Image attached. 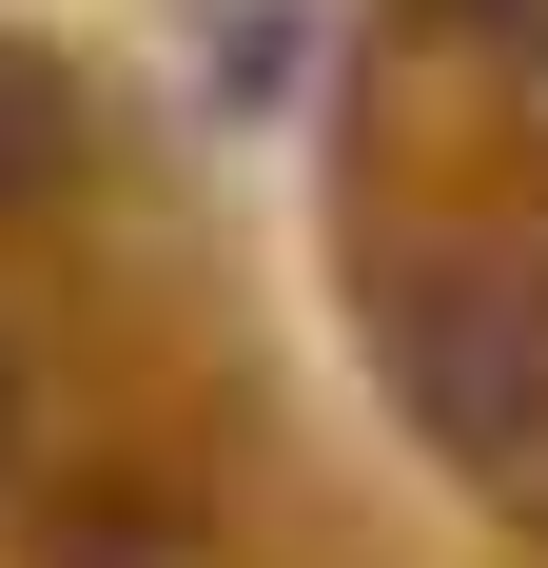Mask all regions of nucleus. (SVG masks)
Listing matches in <instances>:
<instances>
[{"instance_id": "obj_1", "label": "nucleus", "mask_w": 548, "mask_h": 568, "mask_svg": "<svg viewBox=\"0 0 548 568\" xmlns=\"http://www.w3.org/2000/svg\"><path fill=\"white\" fill-rule=\"evenodd\" d=\"M373 353H392V393H412V432H432V452L548 470V275H529V255H490V235L392 255Z\"/></svg>"}, {"instance_id": "obj_2", "label": "nucleus", "mask_w": 548, "mask_h": 568, "mask_svg": "<svg viewBox=\"0 0 548 568\" xmlns=\"http://www.w3.org/2000/svg\"><path fill=\"white\" fill-rule=\"evenodd\" d=\"M59 176H79V79H59L40 40H0V216L59 196Z\"/></svg>"}, {"instance_id": "obj_3", "label": "nucleus", "mask_w": 548, "mask_h": 568, "mask_svg": "<svg viewBox=\"0 0 548 568\" xmlns=\"http://www.w3.org/2000/svg\"><path fill=\"white\" fill-rule=\"evenodd\" d=\"M0 452H20V373H0Z\"/></svg>"}]
</instances>
